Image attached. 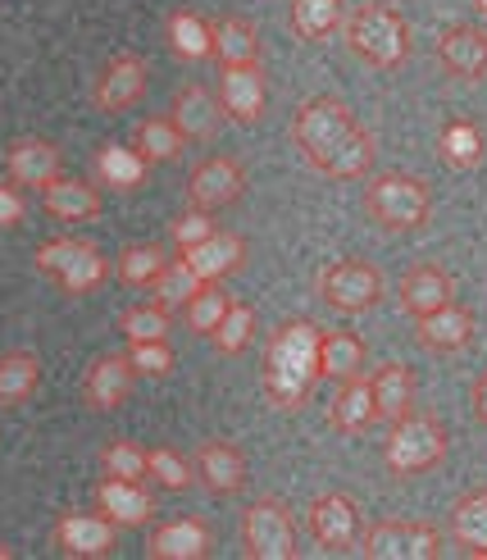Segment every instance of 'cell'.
<instances>
[{
	"label": "cell",
	"instance_id": "cell-18",
	"mask_svg": "<svg viewBox=\"0 0 487 560\" xmlns=\"http://www.w3.org/2000/svg\"><path fill=\"white\" fill-rule=\"evenodd\" d=\"M214 551V534L200 515H178L151 528L147 556L151 560H206Z\"/></svg>",
	"mask_w": 487,
	"mask_h": 560
},
{
	"label": "cell",
	"instance_id": "cell-12",
	"mask_svg": "<svg viewBox=\"0 0 487 560\" xmlns=\"http://www.w3.org/2000/svg\"><path fill=\"white\" fill-rule=\"evenodd\" d=\"M147 82H151L147 60L132 55V50H119L101 69L96 88H92V105L101 109V115H124V109H132L141 96H147Z\"/></svg>",
	"mask_w": 487,
	"mask_h": 560
},
{
	"label": "cell",
	"instance_id": "cell-22",
	"mask_svg": "<svg viewBox=\"0 0 487 560\" xmlns=\"http://www.w3.org/2000/svg\"><path fill=\"white\" fill-rule=\"evenodd\" d=\"M96 511L105 520H114L119 528H141V524H151V515H155V497H151L147 483L109 479V474H101V483H96Z\"/></svg>",
	"mask_w": 487,
	"mask_h": 560
},
{
	"label": "cell",
	"instance_id": "cell-2",
	"mask_svg": "<svg viewBox=\"0 0 487 560\" xmlns=\"http://www.w3.org/2000/svg\"><path fill=\"white\" fill-rule=\"evenodd\" d=\"M337 33L347 37L351 55H360L369 69H383V73L401 69L415 50V33H410L406 14H401L396 5H387V0H364L360 10H351L347 19H341Z\"/></svg>",
	"mask_w": 487,
	"mask_h": 560
},
{
	"label": "cell",
	"instance_id": "cell-50",
	"mask_svg": "<svg viewBox=\"0 0 487 560\" xmlns=\"http://www.w3.org/2000/svg\"><path fill=\"white\" fill-rule=\"evenodd\" d=\"M478 10H483V14H487V0H478Z\"/></svg>",
	"mask_w": 487,
	"mask_h": 560
},
{
	"label": "cell",
	"instance_id": "cell-35",
	"mask_svg": "<svg viewBox=\"0 0 487 560\" xmlns=\"http://www.w3.org/2000/svg\"><path fill=\"white\" fill-rule=\"evenodd\" d=\"M341 19H347V0H292V33L301 42H328Z\"/></svg>",
	"mask_w": 487,
	"mask_h": 560
},
{
	"label": "cell",
	"instance_id": "cell-3",
	"mask_svg": "<svg viewBox=\"0 0 487 560\" xmlns=\"http://www.w3.org/2000/svg\"><path fill=\"white\" fill-rule=\"evenodd\" d=\"M447 452H451V433L433 410H406L387 424L383 460H387V474H396V479H415V474L438 469Z\"/></svg>",
	"mask_w": 487,
	"mask_h": 560
},
{
	"label": "cell",
	"instance_id": "cell-7",
	"mask_svg": "<svg viewBox=\"0 0 487 560\" xmlns=\"http://www.w3.org/2000/svg\"><path fill=\"white\" fill-rule=\"evenodd\" d=\"M360 556L364 560H438L447 538L428 520H374L360 528Z\"/></svg>",
	"mask_w": 487,
	"mask_h": 560
},
{
	"label": "cell",
	"instance_id": "cell-10",
	"mask_svg": "<svg viewBox=\"0 0 487 560\" xmlns=\"http://www.w3.org/2000/svg\"><path fill=\"white\" fill-rule=\"evenodd\" d=\"M214 96L233 124H260L269 109V78L260 65H219Z\"/></svg>",
	"mask_w": 487,
	"mask_h": 560
},
{
	"label": "cell",
	"instance_id": "cell-45",
	"mask_svg": "<svg viewBox=\"0 0 487 560\" xmlns=\"http://www.w3.org/2000/svg\"><path fill=\"white\" fill-rule=\"evenodd\" d=\"M128 365L137 374L160 378V374L174 370V347H169V338L164 342H128Z\"/></svg>",
	"mask_w": 487,
	"mask_h": 560
},
{
	"label": "cell",
	"instance_id": "cell-11",
	"mask_svg": "<svg viewBox=\"0 0 487 560\" xmlns=\"http://www.w3.org/2000/svg\"><path fill=\"white\" fill-rule=\"evenodd\" d=\"M305 524H310V538L320 542L324 551H351L360 542V511H356V501L347 492H320V497H310V511H305Z\"/></svg>",
	"mask_w": 487,
	"mask_h": 560
},
{
	"label": "cell",
	"instance_id": "cell-30",
	"mask_svg": "<svg viewBox=\"0 0 487 560\" xmlns=\"http://www.w3.org/2000/svg\"><path fill=\"white\" fill-rule=\"evenodd\" d=\"M364 360H369V347H364L360 332H351V328H324V338H320V378L347 383V378L364 374Z\"/></svg>",
	"mask_w": 487,
	"mask_h": 560
},
{
	"label": "cell",
	"instance_id": "cell-36",
	"mask_svg": "<svg viewBox=\"0 0 487 560\" xmlns=\"http://www.w3.org/2000/svg\"><path fill=\"white\" fill-rule=\"evenodd\" d=\"M187 147V137L174 128L169 115H151L137 124V137H132V151L147 160V164H164V160H178Z\"/></svg>",
	"mask_w": 487,
	"mask_h": 560
},
{
	"label": "cell",
	"instance_id": "cell-4",
	"mask_svg": "<svg viewBox=\"0 0 487 560\" xmlns=\"http://www.w3.org/2000/svg\"><path fill=\"white\" fill-rule=\"evenodd\" d=\"M364 214L387 233H415V229H424V223L433 219V191H428L424 178H415L406 170H392V174L369 178Z\"/></svg>",
	"mask_w": 487,
	"mask_h": 560
},
{
	"label": "cell",
	"instance_id": "cell-20",
	"mask_svg": "<svg viewBox=\"0 0 487 560\" xmlns=\"http://www.w3.org/2000/svg\"><path fill=\"white\" fill-rule=\"evenodd\" d=\"M132 383H137V370L128 365L124 351L96 355L88 365V374H82V401L92 410H119L132 397Z\"/></svg>",
	"mask_w": 487,
	"mask_h": 560
},
{
	"label": "cell",
	"instance_id": "cell-31",
	"mask_svg": "<svg viewBox=\"0 0 487 560\" xmlns=\"http://www.w3.org/2000/svg\"><path fill=\"white\" fill-rule=\"evenodd\" d=\"M42 206L50 219H65V223H82V219H96L101 214V191L82 178H50L42 187Z\"/></svg>",
	"mask_w": 487,
	"mask_h": 560
},
{
	"label": "cell",
	"instance_id": "cell-13",
	"mask_svg": "<svg viewBox=\"0 0 487 560\" xmlns=\"http://www.w3.org/2000/svg\"><path fill=\"white\" fill-rule=\"evenodd\" d=\"M246 191V164L237 155H210L200 160L187 178V206L196 210H223Z\"/></svg>",
	"mask_w": 487,
	"mask_h": 560
},
{
	"label": "cell",
	"instance_id": "cell-32",
	"mask_svg": "<svg viewBox=\"0 0 487 560\" xmlns=\"http://www.w3.org/2000/svg\"><path fill=\"white\" fill-rule=\"evenodd\" d=\"M447 524H451L455 547L487 560V488H469V492L455 497Z\"/></svg>",
	"mask_w": 487,
	"mask_h": 560
},
{
	"label": "cell",
	"instance_id": "cell-23",
	"mask_svg": "<svg viewBox=\"0 0 487 560\" xmlns=\"http://www.w3.org/2000/svg\"><path fill=\"white\" fill-rule=\"evenodd\" d=\"M65 170V155L55 142H46V137H19V142L5 151V174L14 187H46L50 178H60Z\"/></svg>",
	"mask_w": 487,
	"mask_h": 560
},
{
	"label": "cell",
	"instance_id": "cell-17",
	"mask_svg": "<svg viewBox=\"0 0 487 560\" xmlns=\"http://www.w3.org/2000/svg\"><path fill=\"white\" fill-rule=\"evenodd\" d=\"M192 469H196V483L214 492V497H233L246 488V456H242V446L233 442H223V438H206L196 446V456H192Z\"/></svg>",
	"mask_w": 487,
	"mask_h": 560
},
{
	"label": "cell",
	"instance_id": "cell-47",
	"mask_svg": "<svg viewBox=\"0 0 487 560\" xmlns=\"http://www.w3.org/2000/svg\"><path fill=\"white\" fill-rule=\"evenodd\" d=\"M23 214H27V201L19 196V187L0 183V229H10V223H19Z\"/></svg>",
	"mask_w": 487,
	"mask_h": 560
},
{
	"label": "cell",
	"instance_id": "cell-14",
	"mask_svg": "<svg viewBox=\"0 0 487 560\" xmlns=\"http://www.w3.org/2000/svg\"><path fill=\"white\" fill-rule=\"evenodd\" d=\"M50 542H55V551H65V556H82V560H92V556H109V551H114V542H119V524L105 520L101 511H69V515L55 520Z\"/></svg>",
	"mask_w": 487,
	"mask_h": 560
},
{
	"label": "cell",
	"instance_id": "cell-6",
	"mask_svg": "<svg viewBox=\"0 0 487 560\" xmlns=\"http://www.w3.org/2000/svg\"><path fill=\"white\" fill-rule=\"evenodd\" d=\"M237 538L251 560H292L301 547L297 515L288 511V501H278V497H255L251 506H242Z\"/></svg>",
	"mask_w": 487,
	"mask_h": 560
},
{
	"label": "cell",
	"instance_id": "cell-16",
	"mask_svg": "<svg viewBox=\"0 0 487 560\" xmlns=\"http://www.w3.org/2000/svg\"><path fill=\"white\" fill-rule=\"evenodd\" d=\"M474 332H478V319L469 305H438V311H428L415 319V342L424 351H433V355H455V351H465L474 342Z\"/></svg>",
	"mask_w": 487,
	"mask_h": 560
},
{
	"label": "cell",
	"instance_id": "cell-44",
	"mask_svg": "<svg viewBox=\"0 0 487 560\" xmlns=\"http://www.w3.org/2000/svg\"><path fill=\"white\" fill-rule=\"evenodd\" d=\"M101 474L109 479H132V483H147V446H137L128 438H114L101 446Z\"/></svg>",
	"mask_w": 487,
	"mask_h": 560
},
{
	"label": "cell",
	"instance_id": "cell-29",
	"mask_svg": "<svg viewBox=\"0 0 487 560\" xmlns=\"http://www.w3.org/2000/svg\"><path fill=\"white\" fill-rule=\"evenodd\" d=\"M328 424L341 433V438H360L369 424H379V415H374V392H369V378L356 374L337 387V397L328 406Z\"/></svg>",
	"mask_w": 487,
	"mask_h": 560
},
{
	"label": "cell",
	"instance_id": "cell-49",
	"mask_svg": "<svg viewBox=\"0 0 487 560\" xmlns=\"http://www.w3.org/2000/svg\"><path fill=\"white\" fill-rule=\"evenodd\" d=\"M14 556V547H5V542H0V560H10Z\"/></svg>",
	"mask_w": 487,
	"mask_h": 560
},
{
	"label": "cell",
	"instance_id": "cell-26",
	"mask_svg": "<svg viewBox=\"0 0 487 560\" xmlns=\"http://www.w3.org/2000/svg\"><path fill=\"white\" fill-rule=\"evenodd\" d=\"M369 392H374V415L383 424H392V419L415 410V370L401 365V360H383V365L369 374Z\"/></svg>",
	"mask_w": 487,
	"mask_h": 560
},
{
	"label": "cell",
	"instance_id": "cell-15",
	"mask_svg": "<svg viewBox=\"0 0 487 560\" xmlns=\"http://www.w3.org/2000/svg\"><path fill=\"white\" fill-rule=\"evenodd\" d=\"M438 65L455 82H483L487 78V27L451 23L438 37Z\"/></svg>",
	"mask_w": 487,
	"mask_h": 560
},
{
	"label": "cell",
	"instance_id": "cell-39",
	"mask_svg": "<svg viewBox=\"0 0 487 560\" xmlns=\"http://www.w3.org/2000/svg\"><path fill=\"white\" fill-rule=\"evenodd\" d=\"M169 265V250L155 246V242H141V246H128L119 260H114V273H119V283L128 288H151V278Z\"/></svg>",
	"mask_w": 487,
	"mask_h": 560
},
{
	"label": "cell",
	"instance_id": "cell-34",
	"mask_svg": "<svg viewBox=\"0 0 487 560\" xmlns=\"http://www.w3.org/2000/svg\"><path fill=\"white\" fill-rule=\"evenodd\" d=\"M164 37L169 50L178 60H210V19L196 14V10H174L164 19Z\"/></svg>",
	"mask_w": 487,
	"mask_h": 560
},
{
	"label": "cell",
	"instance_id": "cell-40",
	"mask_svg": "<svg viewBox=\"0 0 487 560\" xmlns=\"http://www.w3.org/2000/svg\"><path fill=\"white\" fill-rule=\"evenodd\" d=\"M228 305H233V296H228L219 283H200V288L192 292V301L183 305V319H187V328H192V332H200V338H210L214 324L228 315Z\"/></svg>",
	"mask_w": 487,
	"mask_h": 560
},
{
	"label": "cell",
	"instance_id": "cell-33",
	"mask_svg": "<svg viewBox=\"0 0 487 560\" xmlns=\"http://www.w3.org/2000/svg\"><path fill=\"white\" fill-rule=\"evenodd\" d=\"M37 387H42V360H37V351L19 347V351L0 355V406L33 401Z\"/></svg>",
	"mask_w": 487,
	"mask_h": 560
},
{
	"label": "cell",
	"instance_id": "cell-48",
	"mask_svg": "<svg viewBox=\"0 0 487 560\" xmlns=\"http://www.w3.org/2000/svg\"><path fill=\"white\" fill-rule=\"evenodd\" d=\"M469 406H474V419L487 429V370L474 378V387H469Z\"/></svg>",
	"mask_w": 487,
	"mask_h": 560
},
{
	"label": "cell",
	"instance_id": "cell-28",
	"mask_svg": "<svg viewBox=\"0 0 487 560\" xmlns=\"http://www.w3.org/2000/svg\"><path fill=\"white\" fill-rule=\"evenodd\" d=\"M438 155H442L447 170H455V174H474L478 164L487 160V137H483V128H478L474 119L455 115V119H447L442 132H438Z\"/></svg>",
	"mask_w": 487,
	"mask_h": 560
},
{
	"label": "cell",
	"instance_id": "cell-25",
	"mask_svg": "<svg viewBox=\"0 0 487 560\" xmlns=\"http://www.w3.org/2000/svg\"><path fill=\"white\" fill-rule=\"evenodd\" d=\"M178 256L192 265V273L200 278V283H219V278H228V273H237V269H242V260H246V242H242L237 233L214 229L210 237H200L196 246L178 250Z\"/></svg>",
	"mask_w": 487,
	"mask_h": 560
},
{
	"label": "cell",
	"instance_id": "cell-5",
	"mask_svg": "<svg viewBox=\"0 0 487 560\" xmlns=\"http://www.w3.org/2000/svg\"><path fill=\"white\" fill-rule=\"evenodd\" d=\"M33 265L46 278H55L60 292H69V296H88L109 278V260L88 237H50V242H42Z\"/></svg>",
	"mask_w": 487,
	"mask_h": 560
},
{
	"label": "cell",
	"instance_id": "cell-27",
	"mask_svg": "<svg viewBox=\"0 0 487 560\" xmlns=\"http://www.w3.org/2000/svg\"><path fill=\"white\" fill-rule=\"evenodd\" d=\"M210 55L219 65H260V27L242 14H223L210 23Z\"/></svg>",
	"mask_w": 487,
	"mask_h": 560
},
{
	"label": "cell",
	"instance_id": "cell-42",
	"mask_svg": "<svg viewBox=\"0 0 487 560\" xmlns=\"http://www.w3.org/2000/svg\"><path fill=\"white\" fill-rule=\"evenodd\" d=\"M169 328H174V319H169L164 305L147 301V305H128V311L119 315V332L128 342H164Z\"/></svg>",
	"mask_w": 487,
	"mask_h": 560
},
{
	"label": "cell",
	"instance_id": "cell-8",
	"mask_svg": "<svg viewBox=\"0 0 487 560\" xmlns=\"http://www.w3.org/2000/svg\"><path fill=\"white\" fill-rule=\"evenodd\" d=\"M314 296L341 315H364L383 301V273H379V265L356 260V256L333 260L320 269V278H314Z\"/></svg>",
	"mask_w": 487,
	"mask_h": 560
},
{
	"label": "cell",
	"instance_id": "cell-1",
	"mask_svg": "<svg viewBox=\"0 0 487 560\" xmlns=\"http://www.w3.org/2000/svg\"><path fill=\"white\" fill-rule=\"evenodd\" d=\"M320 338L314 319H288L274 328L265 347V397L278 410H301L320 383Z\"/></svg>",
	"mask_w": 487,
	"mask_h": 560
},
{
	"label": "cell",
	"instance_id": "cell-37",
	"mask_svg": "<svg viewBox=\"0 0 487 560\" xmlns=\"http://www.w3.org/2000/svg\"><path fill=\"white\" fill-rule=\"evenodd\" d=\"M92 170H96V178H101L105 187H119V191H128V187H137V183H147V170H151V164L141 160L132 147L109 142V147H101V151H96Z\"/></svg>",
	"mask_w": 487,
	"mask_h": 560
},
{
	"label": "cell",
	"instance_id": "cell-21",
	"mask_svg": "<svg viewBox=\"0 0 487 560\" xmlns=\"http://www.w3.org/2000/svg\"><path fill=\"white\" fill-rule=\"evenodd\" d=\"M396 301H401V311H406L410 319L428 315V311H438V305L455 301V278L442 269V265H410L406 273H401V283H396Z\"/></svg>",
	"mask_w": 487,
	"mask_h": 560
},
{
	"label": "cell",
	"instance_id": "cell-43",
	"mask_svg": "<svg viewBox=\"0 0 487 560\" xmlns=\"http://www.w3.org/2000/svg\"><path fill=\"white\" fill-rule=\"evenodd\" d=\"M147 479H155L160 488H174V492H187L196 483V469H192V456L174 452V446H151L147 452Z\"/></svg>",
	"mask_w": 487,
	"mask_h": 560
},
{
	"label": "cell",
	"instance_id": "cell-9",
	"mask_svg": "<svg viewBox=\"0 0 487 560\" xmlns=\"http://www.w3.org/2000/svg\"><path fill=\"white\" fill-rule=\"evenodd\" d=\"M356 124H360V119H356L337 96H310V101L297 109V115H292V142H297V151L314 164L320 155H328Z\"/></svg>",
	"mask_w": 487,
	"mask_h": 560
},
{
	"label": "cell",
	"instance_id": "cell-24",
	"mask_svg": "<svg viewBox=\"0 0 487 560\" xmlns=\"http://www.w3.org/2000/svg\"><path fill=\"white\" fill-rule=\"evenodd\" d=\"M374 160H379L374 132H369L364 124H356L328 155L314 160L310 170H314V174H324V178H333V183H351V178H364L369 170H374Z\"/></svg>",
	"mask_w": 487,
	"mask_h": 560
},
{
	"label": "cell",
	"instance_id": "cell-41",
	"mask_svg": "<svg viewBox=\"0 0 487 560\" xmlns=\"http://www.w3.org/2000/svg\"><path fill=\"white\" fill-rule=\"evenodd\" d=\"M210 338H214L219 355H242L251 347V338H255V311L246 301H233V305H228V315L214 324Z\"/></svg>",
	"mask_w": 487,
	"mask_h": 560
},
{
	"label": "cell",
	"instance_id": "cell-46",
	"mask_svg": "<svg viewBox=\"0 0 487 560\" xmlns=\"http://www.w3.org/2000/svg\"><path fill=\"white\" fill-rule=\"evenodd\" d=\"M210 233H214V214L210 210H196V206H187L174 223H169V242H174L178 250L196 246L200 237H210Z\"/></svg>",
	"mask_w": 487,
	"mask_h": 560
},
{
	"label": "cell",
	"instance_id": "cell-38",
	"mask_svg": "<svg viewBox=\"0 0 487 560\" xmlns=\"http://www.w3.org/2000/svg\"><path fill=\"white\" fill-rule=\"evenodd\" d=\"M196 288H200V278H196V273H192V265L178 256V260H169V265L151 278V301H155V305H164V311H183Z\"/></svg>",
	"mask_w": 487,
	"mask_h": 560
},
{
	"label": "cell",
	"instance_id": "cell-19",
	"mask_svg": "<svg viewBox=\"0 0 487 560\" xmlns=\"http://www.w3.org/2000/svg\"><path fill=\"white\" fill-rule=\"evenodd\" d=\"M169 119H174V128L187 137V142H214V137L223 132V124H228L219 96L210 88H200V82L178 88L174 105H169Z\"/></svg>",
	"mask_w": 487,
	"mask_h": 560
}]
</instances>
